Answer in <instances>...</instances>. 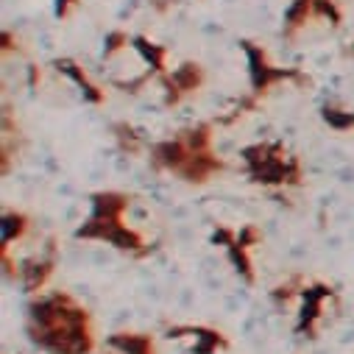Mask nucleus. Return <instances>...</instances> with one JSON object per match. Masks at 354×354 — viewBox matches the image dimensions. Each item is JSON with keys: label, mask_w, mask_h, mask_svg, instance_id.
<instances>
[{"label": "nucleus", "mask_w": 354, "mask_h": 354, "mask_svg": "<svg viewBox=\"0 0 354 354\" xmlns=\"http://www.w3.org/2000/svg\"><path fill=\"white\" fill-rule=\"evenodd\" d=\"M245 50H248V59H251V75H254V86H257V90H265V86H268L271 81L288 75V73H282V70H271L268 62H265V56H262V50L251 48L248 42H245Z\"/></svg>", "instance_id": "nucleus-1"}, {"label": "nucleus", "mask_w": 354, "mask_h": 354, "mask_svg": "<svg viewBox=\"0 0 354 354\" xmlns=\"http://www.w3.org/2000/svg\"><path fill=\"white\" fill-rule=\"evenodd\" d=\"M198 81H201V70H198V64H185V67H179V70L173 73L170 86H179L182 93H187V90H196Z\"/></svg>", "instance_id": "nucleus-2"}, {"label": "nucleus", "mask_w": 354, "mask_h": 354, "mask_svg": "<svg viewBox=\"0 0 354 354\" xmlns=\"http://www.w3.org/2000/svg\"><path fill=\"white\" fill-rule=\"evenodd\" d=\"M126 207V198L118 193H106V196H95V215L101 218H118Z\"/></svg>", "instance_id": "nucleus-3"}, {"label": "nucleus", "mask_w": 354, "mask_h": 354, "mask_svg": "<svg viewBox=\"0 0 354 354\" xmlns=\"http://www.w3.org/2000/svg\"><path fill=\"white\" fill-rule=\"evenodd\" d=\"M112 343L118 346V348H123L126 354H153V348H151V340L148 337H137V335H118V337H112Z\"/></svg>", "instance_id": "nucleus-4"}, {"label": "nucleus", "mask_w": 354, "mask_h": 354, "mask_svg": "<svg viewBox=\"0 0 354 354\" xmlns=\"http://www.w3.org/2000/svg\"><path fill=\"white\" fill-rule=\"evenodd\" d=\"M59 70H64L67 75H73V78L78 81V86L86 93V98H90V101H101V93H95V86H93L90 81H86V75H84L73 62H59Z\"/></svg>", "instance_id": "nucleus-5"}, {"label": "nucleus", "mask_w": 354, "mask_h": 354, "mask_svg": "<svg viewBox=\"0 0 354 354\" xmlns=\"http://www.w3.org/2000/svg\"><path fill=\"white\" fill-rule=\"evenodd\" d=\"M48 274H50V262H37V265H31V268H26V285H28V290H37L48 279Z\"/></svg>", "instance_id": "nucleus-6"}, {"label": "nucleus", "mask_w": 354, "mask_h": 354, "mask_svg": "<svg viewBox=\"0 0 354 354\" xmlns=\"http://www.w3.org/2000/svg\"><path fill=\"white\" fill-rule=\"evenodd\" d=\"M23 229H26V218L23 215H6V221H3V240L6 243L15 240L17 234H23Z\"/></svg>", "instance_id": "nucleus-7"}, {"label": "nucleus", "mask_w": 354, "mask_h": 354, "mask_svg": "<svg viewBox=\"0 0 354 354\" xmlns=\"http://www.w3.org/2000/svg\"><path fill=\"white\" fill-rule=\"evenodd\" d=\"M137 48H140V50H142V56L151 62V67H156V70L162 67V56H165V50H162V48H153V45H148L145 39H137Z\"/></svg>", "instance_id": "nucleus-8"}, {"label": "nucleus", "mask_w": 354, "mask_h": 354, "mask_svg": "<svg viewBox=\"0 0 354 354\" xmlns=\"http://www.w3.org/2000/svg\"><path fill=\"white\" fill-rule=\"evenodd\" d=\"M324 118H326V123L335 126V129H348V126H354V115H340L337 109H324Z\"/></svg>", "instance_id": "nucleus-9"}, {"label": "nucleus", "mask_w": 354, "mask_h": 354, "mask_svg": "<svg viewBox=\"0 0 354 354\" xmlns=\"http://www.w3.org/2000/svg\"><path fill=\"white\" fill-rule=\"evenodd\" d=\"M232 259L237 262V268H240V271H243V274L251 279V262H248V257H245V254H243V251H240L234 243H232Z\"/></svg>", "instance_id": "nucleus-10"}, {"label": "nucleus", "mask_w": 354, "mask_h": 354, "mask_svg": "<svg viewBox=\"0 0 354 354\" xmlns=\"http://www.w3.org/2000/svg\"><path fill=\"white\" fill-rule=\"evenodd\" d=\"M106 42H109V50H118V48H120V42H126V37H123V34H112Z\"/></svg>", "instance_id": "nucleus-11"}, {"label": "nucleus", "mask_w": 354, "mask_h": 354, "mask_svg": "<svg viewBox=\"0 0 354 354\" xmlns=\"http://www.w3.org/2000/svg\"><path fill=\"white\" fill-rule=\"evenodd\" d=\"M75 3V0H59V6H56V15H67V9Z\"/></svg>", "instance_id": "nucleus-12"}]
</instances>
